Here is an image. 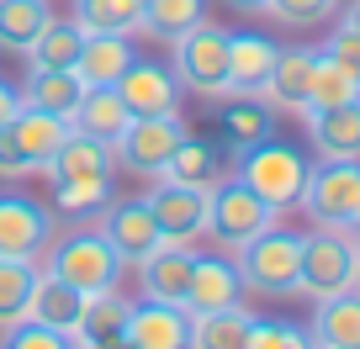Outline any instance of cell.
I'll return each mask as SVG.
<instances>
[{
	"mask_svg": "<svg viewBox=\"0 0 360 349\" xmlns=\"http://www.w3.org/2000/svg\"><path fill=\"white\" fill-rule=\"evenodd\" d=\"M244 296V281H238V265L223 254H196L191 265V286H186V312L207 317V312H223V307H238Z\"/></svg>",
	"mask_w": 360,
	"mask_h": 349,
	"instance_id": "cell-15",
	"label": "cell"
},
{
	"mask_svg": "<svg viewBox=\"0 0 360 349\" xmlns=\"http://www.w3.org/2000/svg\"><path fill=\"white\" fill-rule=\"evenodd\" d=\"M106 349H133V344H127V338H117V344H106Z\"/></svg>",
	"mask_w": 360,
	"mask_h": 349,
	"instance_id": "cell-46",
	"label": "cell"
},
{
	"mask_svg": "<svg viewBox=\"0 0 360 349\" xmlns=\"http://www.w3.org/2000/svg\"><path fill=\"white\" fill-rule=\"evenodd\" d=\"M196 22H207V0H143V27H138V32L175 43V37L191 32Z\"/></svg>",
	"mask_w": 360,
	"mask_h": 349,
	"instance_id": "cell-35",
	"label": "cell"
},
{
	"mask_svg": "<svg viewBox=\"0 0 360 349\" xmlns=\"http://www.w3.org/2000/svg\"><path fill=\"white\" fill-rule=\"evenodd\" d=\"M302 122L318 159H360V101L328 106V112H302Z\"/></svg>",
	"mask_w": 360,
	"mask_h": 349,
	"instance_id": "cell-21",
	"label": "cell"
},
{
	"mask_svg": "<svg viewBox=\"0 0 360 349\" xmlns=\"http://www.w3.org/2000/svg\"><path fill=\"white\" fill-rule=\"evenodd\" d=\"M339 11V0H270V16L281 27H318Z\"/></svg>",
	"mask_w": 360,
	"mask_h": 349,
	"instance_id": "cell-39",
	"label": "cell"
},
{
	"mask_svg": "<svg viewBox=\"0 0 360 349\" xmlns=\"http://www.w3.org/2000/svg\"><path fill=\"white\" fill-rule=\"evenodd\" d=\"M276 138V112H270L259 96H228L223 112V148L228 154H244V148Z\"/></svg>",
	"mask_w": 360,
	"mask_h": 349,
	"instance_id": "cell-27",
	"label": "cell"
},
{
	"mask_svg": "<svg viewBox=\"0 0 360 349\" xmlns=\"http://www.w3.org/2000/svg\"><path fill=\"white\" fill-rule=\"evenodd\" d=\"M228 175H233V164H228V148L212 143V138H191V133H186V143L169 154V164H165V175H159V180H169V185H191V191H217Z\"/></svg>",
	"mask_w": 360,
	"mask_h": 349,
	"instance_id": "cell-14",
	"label": "cell"
},
{
	"mask_svg": "<svg viewBox=\"0 0 360 349\" xmlns=\"http://www.w3.org/2000/svg\"><path fill=\"white\" fill-rule=\"evenodd\" d=\"M127 312H133V302H127L122 291H90L85 307H79V323H75V349H106L117 344V338H127Z\"/></svg>",
	"mask_w": 360,
	"mask_h": 349,
	"instance_id": "cell-20",
	"label": "cell"
},
{
	"mask_svg": "<svg viewBox=\"0 0 360 349\" xmlns=\"http://www.w3.org/2000/svg\"><path fill=\"white\" fill-rule=\"evenodd\" d=\"M79 43H85V32L75 27V16H53V22L43 27V37L32 43L27 64H32V69H75Z\"/></svg>",
	"mask_w": 360,
	"mask_h": 349,
	"instance_id": "cell-33",
	"label": "cell"
},
{
	"mask_svg": "<svg viewBox=\"0 0 360 349\" xmlns=\"http://www.w3.org/2000/svg\"><path fill=\"white\" fill-rule=\"evenodd\" d=\"M186 143V122L175 117H133V122L122 127V138L112 143V159L122 169H133V175H143V180H159L169 164V154Z\"/></svg>",
	"mask_w": 360,
	"mask_h": 349,
	"instance_id": "cell-8",
	"label": "cell"
},
{
	"mask_svg": "<svg viewBox=\"0 0 360 349\" xmlns=\"http://www.w3.org/2000/svg\"><path fill=\"white\" fill-rule=\"evenodd\" d=\"M53 206L32 202L22 191H0V259H43V249L53 244Z\"/></svg>",
	"mask_w": 360,
	"mask_h": 349,
	"instance_id": "cell-11",
	"label": "cell"
},
{
	"mask_svg": "<svg viewBox=\"0 0 360 349\" xmlns=\"http://www.w3.org/2000/svg\"><path fill=\"white\" fill-rule=\"evenodd\" d=\"M355 233H339V228H313L302 233V270H297V296H339L355 291Z\"/></svg>",
	"mask_w": 360,
	"mask_h": 349,
	"instance_id": "cell-6",
	"label": "cell"
},
{
	"mask_svg": "<svg viewBox=\"0 0 360 349\" xmlns=\"http://www.w3.org/2000/svg\"><path fill=\"white\" fill-rule=\"evenodd\" d=\"M323 53L334 58V64H345L349 74L360 79V32H349V27H334V32H328V43H323Z\"/></svg>",
	"mask_w": 360,
	"mask_h": 349,
	"instance_id": "cell-40",
	"label": "cell"
},
{
	"mask_svg": "<svg viewBox=\"0 0 360 349\" xmlns=\"http://www.w3.org/2000/svg\"><path fill=\"white\" fill-rule=\"evenodd\" d=\"M85 96V79L75 69H27V85H22V106H37V112L69 122V112L79 106Z\"/></svg>",
	"mask_w": 360,
	"mask_h": 349,
	"instance_id": "cell-26",
	"label": "cell"
},
{
	"mask_svg": "<svg viewBox=\"0 0 360 349\" xmlns=\"http://www.w3.org/2000/svg\"><path fill=\"white\" fill-rule=\"evenodd\" d=\"M53 0H0V53H32L43 27L53 22Z\"/></svg>",
	"mask_w": 360,
	"mask_h": 349,
	"instance_id": "cell-28",
	"label": "cell"
},
{
	"mask_svg": "<svg viewBox=\"0 0 360 349\" xmlns=\"http://www.w3.org/2000/svg\"><path fill=\"white\" fill-rule=\"evenodd\" d=\"M64 138H69V122L37 112V106H22L11 122H0V180H32V175H43Z\"/></svg>",
	"mask_w": 360,
	"mask_h": 349,
	"instance_id": "cell-4",
	"label": "cell"
},
{
	"mask_svg": "<svg viewBox=\"0 0 360 349\" xmlns=\"http://www.w3.org/2000/svg\"><path fill=\"white\" fill-rule=\"evenodd\" d=\"M127 122H133V112L122 106V96H117L112 85H85L79 106L69 112V127L85 133V138H96V143H117Z\"/></svg>",
	"mask_w": 360,
	"mask_h": 349,
	"instance_id": "cell-23",
	"label": "cell"
},
{
	"mask_svg": "<svg viewBox=\"0 0 360 349\" xmlns=\"http://www.w3.org/2000/svg\"><path fill=\"white\" fill-rule=\"evenodd\" d=\"M307 169H313L307 154L292 148V143H281V138H265V143L233 154V180H244L249 191H255L265 206H276V212H286V206L302 202Z\"/></svg>",
	"mask_w": 360,
	"mask_h": 349,
	"instance_id": "cell-2",
	"label": "cell"
},
{
	"mask_svg": "<svg viewBox=\"0 0 360 349\" xmlns=\"http://www.w3.org/2000/svg\"><path fill=\"white\" fill-rule=\"evenodd\" d=\"M207 196L212 191H191V185H169V180H154V191H143L165 244H196V238H207Z\"/></svg>",
	"mask_w": 360,
	"mask_h": 349,
	"instance_id": "cell-12",
	"label": "cell"
},
{
	"mask_svg": "<svg viewBox=\"0 0 360 349\" xmlns=\"http://www.w3.org/2000/svg\"><path fill=\"white\" fill-rule=\"evenodd\" d=\"M79 307H85V296H79L75 286L53 281V275H37V291H32V307H27V317H32V323L58 328V334H75Z\"/></svg>",
	"mask_w": 360,
	"mask_h": 349,
	"instance_id": "cell-30",
	"label": "cell"
},
{
	"mask_svg": "<svg viewBox=\"0 0 360 349\" xmlns=\"http://www.w3.org/2000/svg\"><path fill=\"white\" fill-rule=\"evenodd\" d=\"M138 58L133 37L122 32H90L85 43H79V58H75V74L85 79V85H117L122 79V69Z\"/></svg>",
	"mask_w": 360,
	"mask_h": 349,
	"instance_id": "cell-24",
	"label": "cell"
},
{
	"mask_svg": "<svg viewBox=\"0 0 360 349\" xmlns=\"http://www.w3.org/2000/svg\"><path fill=\"white\" fill-rule=\"evenodd\" d=\"M281 43L259 32H228V96H259L270 69H276Z\"/></svg>",
	"mask_w": 360,
	"mask_h": 349,
	"instance_id": "cell-19",
	"label": "cell"
},
{
	"mask_svg": "<svg viewBox=\"0 0 360 349\" xmlns=\"http://www.w3.org/2000/svg\"><path fill=\"white\" fill-rule=\"evenodd\" d=\"M191 244H159L154 254L138 265V286H143L148 302H169V307H186V286H191Z\"/></svg>",
	"mask_w": 360,
	"mask_h": 349,
	"instance_id": "cell-17",
	"label": "cell"
},
{
	"mask_svg": "<svg viewBox=\"0 0 360 349\" xmlns=\"http://www.w3.org/2000/svg\"><path fill=\"white\" fill-rule=\"evenodd\" d=\"M339 27H349V32H360V0H349L345 16H339Z\"/></svg>",
	"mask_w": 360,
	"mask_h": 349,
	"instance_id": "cell-43",
	"label": "cell"
},
{
	"mask_svg": "<svg viewBox=\"0 0 360 349\" xmlns=\"http://www.w3.org/2000/svg\"><path fill=\"white\" fill-rule=\"evenodd\" d=\"M228 11H244V16H270V0H223Z\"/></svg>",
	"mask_w": 360,
	"mask_h": 349,
	"instance_id": "cell-42",
	"label": "cell"
},
{
	"mask_svg": "<svg viewBox=\"0 0 360 349\" xmlns=\"http://www.w3.org/2000/svg\"><path fill=\"white\" fill-rule=\"evenodd\" d=\"M112 91L122 96V106L133 117H175L180 112V79L169 74V64H154V58H133Z\"/></svg>",
	"mask_w": 360,
	"mask_h": 349,
	"instance_id": "cell-13",
	"label": "cell"
},
{
	"mask_svg": "<svg viewBox=\"0 0 360 349\" xmlns=\"http://www.w3.org/2000/svg\"><path fill=\"white\" fill-rule=\"evenodd\" d=\"M360 202V159H318L307 169L302 185V212L313 217V228H339L349 233V212Z\"/></svg>",
	"mask_w": 360,
	"mask_h": 349,
	"instance_id": "cell-7",
	"label": "cell"
},
{
	"mask_svg": "<svg viewBox=\"0 0 360 349\" xmlns=\"http://www.w3.org/2000/svg\"><path fill=\"white\" fill-rule=\"evenodd\" d=\"M0 349H75V338L58 334V328H48V323L22 317V323L0 328Z\"/></svg>",
	"mask_w": 360,
	"mask_h": 349,
	"instance_id": "cell-38",
	"label": "cell"
},
{
	"mask_svg": "<svg viewBox=\"0 0 360 349\" xmlns=\"http://www.w3.org/2000/svg\"><path fill=\"white\" fill-rule=\"evenodd\" d=\"M313 58L318 48H281L276 53V69H270L265 79V91H259V101L270 106V112H307V85H313Z\"/></svg>",
	"mask_w": 360,
	"mask_h": 349,
	"instance_id": "cell-18",
	"label": "cell"
},
{
	"mask_svg": "<svg viewBox=\"0 0 360 349\" xmlns=\"http://www.w3.org/2000/svg\"><path fill=\"white\" fill-rule=\"evenodd\" d=\"M169 74L180 79V91L202 96V101H228V32L207 22L180 32L169 43Z\"/></svg>",
	"mask_w": 360,
	"mask_h": 349,
	"instance_id": "cell-5",
	"label": "cell"
},
{
	"mask_svg": "<svg viewBox=\"0 0 360 349\" xmlns=\"http://www.w3.org/2000/svg\"><path fill=\"white\" fill-rule=\"evenodd\" d=\"M16 112H22V91H16L11 79H0V122H11Z\"/></svg>",
	"mask_w": 360,
	"mask_h": 349,
	"instance_id": "cell-41",
	"label": "cell"
},
{
	"mask_svg": "<svg viewBox=\"0 0 360 349\" xmlns=\"http://www.w3.org/2000/svg\"><path fill=\"white\" fill-rule=\"evenodd\" d=\"M75 27L79 32H122L133 37L138 27H143V0H75Z\"/></svg>",
	"mask_w": 360,
	"mask_h": 349,
	"instance_id": "cell-29",
	"label": "cell"
},
{
	"mask_svg": "<svg viewBox=\"0 0 360 349\" xmlns=\"http://www.w3.org/2000/svg\"><path fill=\"white\" fill-rule=\"evenodd\" d=\"M349 233L360 238V202H355V212H349Z\"/></svg>",
	"mask_w": 360,
	"mask_h": 349,
	"instance_id": "cell-44",
	"label": "cell"
},
{
	"mask_svg": "<svg viewBox=\"0 0 360 349\" xmlns=\"http://www.w3.org/2000/svg\"><path fill=\"white\" fill-rule=\"evenodd\" d=\"M127 344L133 349H191V312L143 296L127 312Z\"/></svg>",
	"mask_w": 360,
	"mask_h": 349,
	"instance_id": "cell-16",
	"label": "cell"
},
{
	"mask_svg": "<svg viewBox=\"0 0 360 349\" xmlns=\"http://www.w3.org/2000/svg\"><path fill=\"white\" fill-rule=\"evenodd\" d=\"M37 265L32 259H0V328H11L27 317L32 307V291H37Z\"/></svg>",
	"mask_w": 360,
	"mask_h": 349,
	"instance_id": "cell-34",
	"label": "cell"
},
{
	"mask_svg": "<svg viewBox=\"0 0 360 349\" xmlns=\"http://www.w3.org/2000/svg\"><path fill=\"white\" fill-rule=\"evenodd\" d=\"M112 143H96V138H85V133H75L69 127V138L58 143V154L48 159V180H112Z\"/></svg>",
	"mask_w": 360,
	"mask_h": 349,
	"instance_id": "cell-22",
	"label": "cell"
},
{
	"mask_svg": "<svg viewBox=\"0 0 360 349\" xmlns=\"http://www.w3.org/2000/svg\"><path fill=\"white\" fill-rule=\"evenodd\" d=\"M318 349H360V291H339L323 296L313 307V323H307Z\"/></svg>",
	"mask_w": 360,
	"mask_h": 349,
	"instance_id": "cell-25",
	"label": "cell"
},
{
	"mask_svg": "<svg viewBox=\"0 0 360 349\" xmlns=\"http://www.w3.org/2000/svg\"><path fill=\"white\" fill-rule=\"evenodd\" d=\"M37 270L64 281V286H75L79 296H90V291H112V286L122 281V259L112 254V244H106L96 228H75V233H64V238L53 233V244L37 259Z\"/></svg>",
	"mask_w": 360,
	"mask_h": 349,
	"instance_id": "cell-1",
	"label": "cell"
},
{
	"mask_svg": "<svg viewBox=\"0 0 360 349\" xmlns=\"http://www.w3.org/2000/svg\"><path fill=\"white\" fill-rule=\"evenodd\" d=\"M96 217H101V228H96V233L112 244V254L122 259V270H138V265H143V259L165 244V233H159V223H154V212H148L143 196L106 202Z\"/></svg>",
	"mask_w": 360,
	"mask_h": 349,
	"instance_id": "cell-10",
	"label": "cell"
},
{
	"mask_svg": "<svg viewBox=\"0 0 360 349\" xmlns=\"http://www.w3.org/2000/svg\"><path fill=\"white\" fill-rule=\"evenodd\" d=\"M345 101H360V79L318 48V58H313V85H307V112H328V106H345Z\"/></svg>",
	"mask_w": 360,
	"mask_h": 349,
	"instance_id": "cell-32",
	"label": "cell"
},
{
	"mask_svg": "<svg viewBox=\"0 0 360 349\" xmlns=\"http://www.w3.org/2000/svg\"><path fill=\"white\" fill-rule=\"evenodd\" d=\"M249 328H255V312L244 307L191 317V349H249Z\"/></svg>",
	"mask_w": 360,
	"mask_h": 349,
	"instance_id": "cell-31",
	"label": "cell"
},
{
	"mask_svg": "<svg viewBox=\"0 0 360 349\" xmlns=\"http://www.w3.org/2000/svg\"><path fill=\"white\" fill-rule=\"evenodd\" d=\"M249 349H318L313 334L297 323H281V317H255L249 328Z\"/></svg>",
	"mask_w": 360,
	"mask_h": 349,
	"instance_id": "cell-37",
	"label": "cell"
},
{
	"mask_svg": "<svg viewBox=\"0 0 360 349\" xmlns=\"http://www.w3.org/2000/svg\"><path fill=\"white\" fill-rule=\"evenodd\" d=\"M276 217L281 212L265 206L244 180H233V175L207 196V233H212L217 244H228V249H238V244H249V238H259L265 228H276Z\"/></svg>",
	"mask_w": 360,
	"mask_h": 349,
	"instance_id": "cell-9",
	"label": "cell"
},
{
	"mask_svg": "<svg viewBox=\"0 0 360 349\" xmlns=\"http://www.w3.org/2000/svg\"><path fill=\"white\" fill-rule=\"evenodd\" d=\"M112 202V180H58L53 185V217H96Z\"/></svg>",
	"mask_w": 360,
	"mask_h": 349,
	"instance_id": "cell-36",
	"label": "cell"
},
{
	"mask_svg": "<svg viewBox=\"0 0 360 349\" xmlns=\"http://www.w3.org/2000/svg\"><path fill=\"white\" fill-rule=\"evenodd\" d=\"M233 265H238V281L244 291L255 296H297V270H302V233H286L281 223L265 228L259 238L233 249Z\"/></svg>",
	"mask_w": 360,
	"mask_h": 349,
	"instance_id": "cell-3",
	"label": "cell"
},
{
	"mask_svg": "<svg viewBox=\"0 0 360 349\" xmlns=\"http://www.w3.org/2000/svg\"><path fill=\"white\" fill-rule=\"evenodd\" d=\"M355 291H360V249H355Z\"/></svg>",
	"mask_w": 360,
	"mask_h": 349,
	"instance_id": "cell-45",
	"label": "cell"
}]
</instances>
